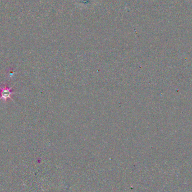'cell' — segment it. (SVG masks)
<instances>
[{
    "mask_svg": "<svg viewBox=\"0 0 192 192\" xmlns=\"http://www.w3.org/2000/svg\"><path fill=\"white\" fill-rule=\"evenodd\" d=\"M15 72L12 69H10V70L9 71V73H8V76L9 78H12L13 75L15 74Z\"/></svg>",
    "mask_w": 192,
    "mask_h": 192,
    "instance_id": "cell-2",
    "label": "cell"
},
{
    "mask_svg": "<svg viewBox=\"0 0 192 192\" xmlns=\"http://www.w3.org/2000/svg\"><path fill=\"white\" fill-rule=\"evenodd\" d=\"M12 87L9 88L6 83L0 85V100H3L5 102H6L8 99H10L11 101H14L11 98V96L15 94V92L11 91Z\"/></svg>",
    "mask_w": 192,
    "mask_h": 192,
    "instance_id": "cell-1",
    "label": "cell"
}]
</instances>
